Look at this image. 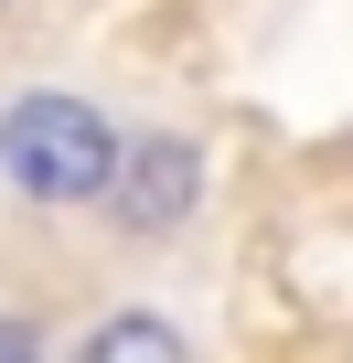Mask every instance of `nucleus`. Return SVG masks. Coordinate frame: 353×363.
<instances>
[{"mask_svg":"<svg viewBox=\"0 0 353 363\" xmlns=\"http://www.w3.org/2000/svg\"><path fill=\"white\" fill-rule=\"evenodd\" d=\"M0 171L22 203H107L118 128H107V107H86L65 86H22L0 107Z\"/></svg>","mask_w":353,"mask_h":363,"instance_id":"1","label":"nucleus"},{"mask_svg":"<svg viewBox=\"0 0 353 363\" xmlns=\"http://www.w3.org/2000/svg\"><path fill=\"white\" fill-rule=\"evenodd\" d=\"M193 203H204V160H193V139H171V128H139V139H118V171H107V225L118 235H183L193 225Z\"/></svg>","mask_w":353,"mask_h":363,"instance_id":"2","label":"nucleus"},{"mask_svg":"<svg viewBox=\"0 0 353 363\" xmlns=\"http://www.w3.org/2000/svg\"><path fill=\"white\" fill-rule=\"evenodd\" d=\"M75 363H193V342L171 331L161 310H107V320H86Z\"/></svg>","mask_w":353,"mask_h":363,"instance_id":"3","label":"nucleus"},{"mask_svg":"<svg viewBox=\"0 0 353 363\" xmlns=\"http://www.w3.org/2000/svg\"><path fill=\"white\" fill-rule=\"evenodd\" d=\"M0 363H54V352H43V320H22V310H0Z\"/></svg>","mask_w":353,"mask_h":363,"instance_id":"4","label":"nucleus"}]
</instances>
